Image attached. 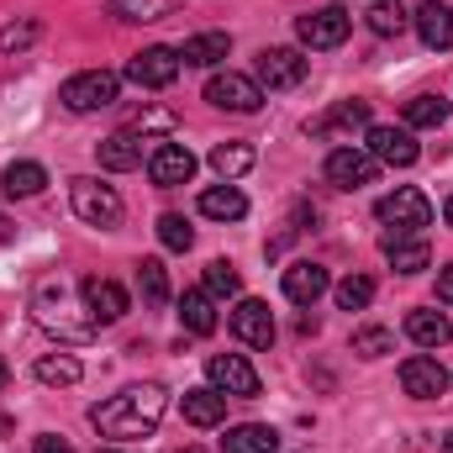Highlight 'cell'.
Listing matches in <instances>:
<instances>
[{"mask_svg":"<svg viewBox=\"0 0 453 453\" xmlns=\"http://www.w3.org/2000/svg\"><path fill=\"white\" fill-rule=\"evenodd\" d=\"M96 158H101V169H111V174H127V169H137L142 164V142H137V132H111V137H101L96 142Z\"/></svg>","mask_w":453,"mask_h":453,"instance_id":"obj_20","label":"cell"},{"mask_svg":"<svg viewBox=\"0 0 453 453\" xmlns=\"http://www.w3.org/2000/svg\"><path fill=\"white\" fill-rule=\"evenodd\" d=\"M385 258L395 264V274H422L433 264V248L427 237H411V232H385Z\"/></svg>","mask_w":453,"mask_h":453,"instance_id":"obj_19","label":"cell"},{"mask_svg":"<svg viewBox=\"0 0 453 453\" xmlns=\"http://www.w3.org/2000/svg\"><path fill=\"white\" fill-rule=\"evenodd\" d=\"M322 174H327V185H338V190H364V185H374L380 164H374L369 148H333Z\"/></svg>","mask_w":453,"mask_h":453,"instance_id":"obj_10","label":"cell"},{"mask_svg":"<svg viewBox=\"0 0 453 453\" xmlns=\"http://www.w3.org/2000/svg\"><path fill=\"white\" fill-rule=\"evenodd\" d=\"M32 311H37V322H42L58 342H90L101 333L90 317H74V296H69V285H58V280H48V285L37 290Z\"/></svg>","mask_w":453,"mask_h":453,"instance_id":"obj_2","label":"cell"},{"mask_svg":"<svg viewBox=\"0 0 453 453\" xmlns=\"http://www.w3.org/2000/svg\"><path fill=\"white\" fill-rule=\"evenodd\" d=\"M206 101L217 106V111H237V116H253L264 106V85L258 80H248V74H211L206 80Z\"/></svg>","mask_w":453,"mask_h":453,"instance_id":"obj_7","label":"cell"},{"mask_svg":"<svg viewBox=\"0 0 453 453\" xmlns=\"http://www.w3.org/2000/svg\"><path fill=\"white\" fill-rule=\"evenodd\" d=\"M148 180H153L158 190L190 185V180H196V153H190L185 142H158V148L148 153Z\"/></svg>","mask_w":453,"mask_h":453,"instance_id":"obj_12","label":"cell"},{"mask_svg":"<svg viewBox=\"0 0 453 453\" xmlns=\"http://www.w3.org/2000/svg\"><path fill=\"white\" fill-rule=\"evenodd\" d=\"M96 453H121V449H96Z\"/></svg>","mask_w":453,"mask_h":453,"instance_id":"obj_47","label":"cell"},{"mask_svg":"<svg viewBox=\"0 0 453 453\" xmlns=\"http://www.w3.org/2000/svg\"><path fill=\"white\" fill-rule=\"evenodd\" d=\"M69 201H74V217L90 222V226H116L121 222V196H116L111 185H101L96 174L69 180Z\"/></svg>","mask_w":453,"mask_h":453,"instance_id":"obj_4","label":"cell"},{"mask_svg":"<svg viewBox=\"0 0 453 453\" xmlns=\"http://www.w3.org/2000/svg\"><path fill=\"white\" fill-rule=\"evenodd\" d=\"M211 301H232L237 290H242V274L226 264V258H217V264H206V285H201Z\"/></svg>","mask_w":453,"mask_h":453,"instance_id":"obj_35","label":"cell"},{"mask_svg":"<svg viewBox=\"0 0 453 453\" xmlns=\"http://www.w3.org/2000/svg\"><path fill=\"white\" fill-rule=\"evenodd\" d=\"M80 301H85V311H90L96 327H111V322L127 317V290H121L116 280H101V274H90V280L80 285Z\"/></svg>","mask_w":453,"mask_h":453,"instance_id":"obj_16","label":"cell"},{"mask_svg":"<svg viewBox=\"0 0 453 453\" xmlns=\"http://www.w3.org/2000/svg\"><path fill=\"white\" fill-rule=\"evenodd\" d=\"M411 27H417V37H422L433 53H449L453 48V11L443 0H422L417 16H411Z\"/></svg>","mask_w":453,"mask_h":453,"instance_id":"obj_17","label":"cell"},{"mask_svg":"<svg viewBox=\"0 0 453 453\" xmlns=\"http://www.w3.org/2000/svg\"><path fill=\"white\" fill-rule=\"evenodd\" d=\"M37 42V21H11V27H0V53H21V48H32Z\"/></svg>","mask_w":453,"mask_h":453,"instance_id":"obj_39","label":"cell"},{"mask_svg":"<svg viewBox=\"0 0 453 453\" xmlns=\"http://www.w3.org/2000/svg\"><path fill=\"white\" fill-rule=\"evenodd\" d=\"M348 127H369V101H342L338 111L306 121V132H311V137H333V132H348Z\"/></svg>","mask_w":453,"mask_h":453,"instance_id":"obj_27","label":"cell"},{"mask_svg":"<svg viewBox=\"0 0 453 453\" xmlns=\"http://www.w3.org/2000/svg\"><path fill=\"white\" fill-rule=\"evenodd\" d=\"M401 121L417 132V127H443L449 121V101L443 96H411L406 106H401Z\"/></svg>","mask_w":453,"mask_h":453,"instance_id":"obj_28","label":"cell"},{"mask_svg":"<svg viewBox=\"0 0 453 453\" xmlns=\"http://www.w3.org/2000/svg\"><path fill=\"white\" fill-rule=\"evenodd\" d=\"M180 80V48H142L127 58V85L137 90H169Z\"/></svg>","mask_w":453,"mask_h":453,"instance_id":"obj_6","label":"cell"},{"mask_svg":"<svg viewBox=\"0 0 453 453\" xmlns=\"http://www.w3.org/2000/svg\"><path fill=\"white\" fill-rule=\"evenodd\" d=\"M206 380H211V390L237 395V401H253V395H258V369H253L242 353H217V358H206Z\"/></svg>","mask_w":453,"mask_h":453,"instance_id":"obj_9","label":"cell"},{"mask_svg":"<svg viewBox=\"0 0 453 453\" xmlns=\"http://www.w3.org/2000/svg\"><path fill=\"white\" fill-rule=\"evenodd\" d=\"M222 453H280V433L264 422H242L222 438Z\"/></svg>","mask_w":453,"mask_h":453,"instance_id":"obj_23","label":"cell"},{"mask_svg":"<svg viewBox=\"0 0 453 453\" xmlns=\"http://www.w3.org/2000/svg\"><path fill=\"white\" fill-rule=\"evenodd\" d=\"M164 406H169V390L164 385H127L106 395L101 406H90V427L101 438H116V443H132V438H148L158 422H164Z\"/></svg>","mask_w":453,"mask_h":453,"instance_id":"obj_1","label":"cell"},{"mask_svg":"<svg viewBox=\"0 0 453 453\" xmlns=\"http://www.w3.org/2000/svg\"><path fill=\"white\" fill-rule=\"evenodd\" d=\"M80 374H85V369H80L74 353H42V358H37V380H42V385H74Z\"/></svg>","mask_w":453,"mask_h":453,"instance_id":"obj_33","label":"cell"},{"mask_svg":"<svg viewBox=\"0 0 453 453\" xmlns=\"http://www.w3.org/2000/svg\"><path fill=\"white\" fill-rule=\"evenodd\" d=\"M369 301H374V280H369V274H348V280L338 285V306L342 311H364Z\"/></svg>","mask_w":453,"mask_h":453,"instance_id":"obj_36","label":"cell"},{"mask_svg":"<svg viewBox=\"0 0 453 453\" xmlns=\"http://www.w3.org/2000/svg\"><path fill=\"white\" fill-rule=\"evenodd\" d=\"M348 32H353V16L342 5H317L306 16H296V37L306 48H338V42H348Z\"/></svg>","mask_w":453,"mask_h":453,"instance_id":"obj_8","label":"cell"},{"mask_svg":"<svg viewBox=\"0 0 453 453\" xmlns=\"http://www.w3.org/2000/svg\"><path fill=\"white\" fill-rule=\"evenodd\" d=\"M158 242H164L169 253H185V248L196 242V232H190V222H185V217L164 211V217H158Z\"/></svg>","mask_w":453,"mask_h":453,"instance_id":"obj_37","label":"cell"},{"mask_svg":"<svg viewBox=\"0 0 453 453\" xmlns=\"http://www.w3.org/2000/svg\"><path fill=\"white\" fill-rule=\"evenodd\" d=\"M5 380H11V369H5V358H0V385H5Z\"/></svg>","mask_w":453,"mask_h":453,"instance_id":"obj_44","label":"cell"},{"mask_svg":"<svg viewBox=\"0 0 453 453\" xmlns=\"http://www.w3.org/2000/svg\"><path fill=\"white\" fill-rule=\"evenodd\" d=\"M5 237H11V222H5V217H0V242H5Z\"/></svg>","mask_w":453,"mask_h":453,"instance_id":"obj_43","label":"cell"},{"mask_svg":"<svg viewBox=\"0 0 453 453\" xmlns=\"http://www.w3.org/2000/svg\"><path fill=\"white\" fill-rule=\"evenodd\" d=\"M232 53V37L226 32H196L185 48H180V64H196V69H211Z\"/></svg>","mask_w":453,"mask_h":453,"instance_id":"obj_24","label":"cell"},{"mask_svg":"<svg viewBox=\"0 0 453 453\" xmlns=\"http://www.w3.org/2000/svg\"><path fill=\"white\" fill-rule=\"evenodd\" d=\"M327 269L322 264H311V258H301V264H290L285 269V296L296 301V306H317L322 296H327Z\"/></svg>","mask_w":453,"mask_h":453,"instance_id":"obj_18","label":"cell"},{"mask_svg":"<svg viewBox=\"0 0 453 453\" xmlns=\"http://www.w3.org/2000/svg\"><path fill=\"white\" fill-rule=\"evenodd\" d=\"M364 148L374 153V164H390V169H411L417 164V137H411V127H369V137H364Z\"/></svg>","mask_w":453,"mask_h":453,"instance_id":"obj_11","label":"cell"},{"mask_svg":"<svg viewBox=\"0 0 453 453\" xmlns=\"http://www.w3.org/2000/svg\"><path fill=\"white\" fill-rule=\"evenodd\" d=\"M364 21H369V32H374V37H401L411 16L401 11V0H374V5L364 11Z\"/></svg>","mask_w":453,"mask_h":453,"instance_id":"obj_29","label":"cell"},{"mask_svg":"<svg viewBox=\"0 0 453 453\" xmlns=\"http://www.w3.org/2000/svg\"><path fill=\"white\" fill-rule=\"evenodd\" d=\"M0 185H5V196H11V201H16V196H37V190L48 185V169H42V164H32V158H21V164H11V169H5V180H0Z\"/></svg>","mask_w":453,"mask_h":453,"instance_id":"obj_30","label":"cell"},{"mask_svg":"<svg viewBox=\"0 0 453 453\" xmlns=\"http://www.w3.org/2000/svg\"><path fill=\"white\" fill-rule=\"evenodd\" d=\"M443 217H449V226H453V196H449V206H443Z\"/></svg>","mask_w":453,"mask_h":453,"instance_id":"obj_45","label":"cell"},{"mask_svg":"<svg viewBox=\"0 0 453 453\" xmlns=\"http://www.w3.org/2000/svg\"><path fill=\"white\" fill-rule=\"evenodd\" d=\"M401 385H406L411 401H438V395L449 390V369H443L433 353H411V358L401 364Z\"/></svg>","mask_w":453,"mask_h":453,"instance_id":"obj_15","label":"cell"},{"mask_svg":"<svg viewBox=\"0 0 453 453\" xmlns=\"http://www.w3.org/2000/svg\"><path fill=\"white\" fill-rule=\"evenodd\" d=\"M127 132H137V137H142V132H174V111H164V106H142V111L132 116Z\"/></svg>","mask_w":453,"mask_h":453,"instance_id":"obj_40","label":"cell"},{"mask_svg":"<svg viewBox=\"0 0 453 453\" xmlns=\"http://www.w3.org/2000/svg\"><path fill=\"white\" fill-rule=\"evenodd\" d=\"M395 338H390V327H364V333H353V353L358 358H380V353H390Z\"/></svg>","mask_w":453,"mask_h":453,"instance_id":"obj_38","label":"cell"},{"mask_svg":"<svg viewBox=\"0 0 453 453\" xmlns=\"http://www.w3.org/2000/svg\"><path fill=\"white\" fill-rule=\"evenodd\" d=\"M32 453H74V443H69V438H53V433H48V438H37V443H32Z\"/></svg>","mask_w":453,"mask_h":453,"instance_id":"obj_41","label":"cell"},{"mask_svg":"<svg viewBox=\"0 0 453 453\" xmlns=\"http://www.w3.org/2000/svg\"><path fill=\"white\" fill-rule=\"evenodd\" d=\"M201 217H211V222H237V217H248V201H242L237 185H211V190H201Z\"/></svg>","mask_w":453,"mask_h":453,"instance_id":"obj_25","label":"cell"},{"mask_svg":"<svg viewBox=\"0 0 453 453\" xmlns=\"http://www.w3.org/2000/svg\"><path fill=\"white\" fill-rule=\"evenodd\" d=\"M180 322H185L190 338H211L217 333V301L206 290H185L180 296Z\"/></svg>","mask_w":453,"mask_h":453,"instance_id":"obj_22","label":"cell"},{"mask_svg":"<svg viewBox=\"0 0 453 453\" xmlns=\"http://www.w3.org/2000/svg\"><path fill=\"white\" fill-rule=\"evenodd\" d=\"M211 169H217L222 180L248 174V169H253V148H248V142H217V148H211Z\"/></svg>","mask_w":453,"mask_h":453,"instance_id":"obj_31","label":"cell"},{"mask_svg":"<svg viewBox=\"0 0 453 453\" xmlns=\"http://www.w3.org/2000/svg\"><path fill=\"white\" fill-rule=\"evenodd\" d=\"M406 338L417 342V348H449L453 327H449L443 311H411L406 317Z\"/></svg>","mask_w":453,"mask_h":453,"instance_id":"obj_26","label":"cell"},{"mask_svg":"<svg viewBox=\"0 0 453 453\" xmlns=\"http://www.w3.org/2000/svg\"><path fill=\"white\" fill-rule=\"evenodd\" d=\"M116 90H121V74H111V69H85V74L64 80L58 101H64V111L85 116V111H106V106H116Z\"/></svg>","mask_w":453,"mask_h":453,"instance_id":"obj_3","label":"cell"},{"mask_svg":"<svg viewBox=\"0 0 453 453\" xmlns=\"http://www.w3.org/2000/svg\"><path fill=\"white\" fill-rule=\"evenodd\" d=\"M137 290H142L148 306H164V301H169V274H164L158 258H142V264H137Z\"/></svg>","mask_w":453,"mask_h":453,"instance_id":"obj_34","label":"cell"},{"mask_svg":"<svg viewBox=\"0 0 453 453\" xmlns=\"http://www.w3.org/2000/svg\"><path fill=\"white\" fill-rule=\"evenodd\" d=\"M333 5H338V0H333Z\"/></svg>","mask_w":453,"mask_h":453,"instance_id":"obj_49","label":"cell"},{"mask_svg":"<svg viewBox=\"0 0 453 453\" xmlns=\"http://www.w3.org/2000/svg\"><path fill=\"white\" fill-rule=\"evenodd\" d=\"M180 0H111V16L116 21H164L174 16Z\"/></svg>","mask_w":453,"mask_h":453,"instance_id":"obj_32","label":"cell"},{"mask_svg":"<svg viewBox=\"0 0 453 453\" xmlns=\"http://www.w3.org/2000/svg\"><path fill=\"white\" fill-rule=\"evenodd\" d=\"M180 411H185L190 427H222L226 422V395L222 390H185Z\"/></svg>","mask_w":453,"mask_h":453,"instance_id":"obj_21","label":"cell"},{"mask_svg":"<svg viewBox=\"0 0 453 453\" xmlns=\"http://www.w3.org/2000/svg\"><path fill=\"white\" fill-rule=\"evenodd\" d=\"M180 453H201V449H180Z\"/></svg>","mask_w":453,"mask_h":453,"instance_id":"obj_48","label":"cell"},{"mask_svg":"<svg viewBox=\"0 0 453 453\" xmlns=\"http://www.w3.org/2000/svg\"><path fill=\"white\" fill-rule=\"evenodd\" d=\"M306 74H311V64L296 48H264L258 53V85H269V90H296Z\"/></svg>","mask_w":453,"mask_h":453,"instance_id":"obj_14","label":"cell"},{"mask_svg":"<svg viewBox=\"0 0 453 453\" xmlns=\"http://www.w3.org/2000/svg\"><path fill=\"white\" fill-rule=\"evenodd\" d=\"M374 217L385 226H395V232L422 237V226H433V201H427L417 185H401V190H390V196L374 206Z\"/></svg>","mask_w":453,"mask_h":453,"instance_id":"obj_5","label":"cell"},{"mask_svg":"<svg viewBox=\"0 0 453 453\" xmlns=\"http://www.w3.org/2000/svg\"><path fill=\"white\" fill-rule=\"evenodd\" d=\"M438 301H449L453 306V264L449 269H438Z\"/></svg>","mask_w":453,"mask_h":453,"instance_id":"obj_42","label":"cell"},{"mask_svg":"<svg viewBox=\"0 0 453 453\" xmlns=\"http://www.w3.org/2000/svg\"><path fill=\"white\" fill-rule=\"evenodd\" d=\"M226 327H232V338H237V342H248V348H269V342H274V311H269L264 301L242 296V301L232 306Z\"/></svg>","mask_w":453,"mask_h":453,"instance_id":"obj_13","label":"cell"},{"mask_svg":"<svg viewBox=\"0 0 453 453\" xmlns=\"http://www.w3.org/2000/svg\"><path fill=\"white\" fill-rule=\"evenodd\" d=\"M438 453H453V433H449V438H443V449H438Z\"/></svg>","mask_w":453,"mask_h":453,"instance_id":"obj_46","label":"cell"}]
</instances>
